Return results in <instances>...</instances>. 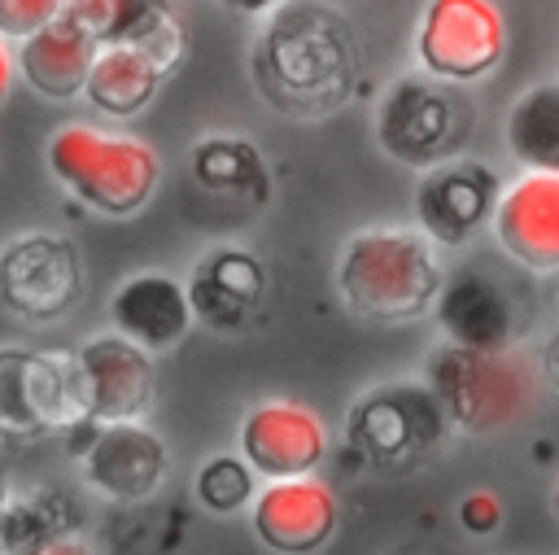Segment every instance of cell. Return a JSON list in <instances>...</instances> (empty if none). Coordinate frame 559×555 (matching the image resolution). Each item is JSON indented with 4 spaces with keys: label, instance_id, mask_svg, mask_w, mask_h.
I'll use <instances>...</instances> for the list:
<instances>
[{
    "label": "cell",
    "instance_id": "1",
    "mask_svg": "<svg viewBox=\"0 0 559 555\" xmlns=\"http://www.w3.org/2000/svg\"><path fill=\"white\" fill-rule=\"evenodd\" d=\"M253 87L266 105L293 118L332 114L358 74V48L349 22L319 0L275 4L249 52Z\"/></svg>",
    "mask_w": 559,
    "mask_h": 555
},
{
    "label": "cell",
    "instance_id": "2",
    "mask_svg": "<svg viewBox=\"0 0 559 555\" xmlns=\"http://www.w3.org/2000/svg\"><path fill=\"white\" fill-rule=\"evenodd\" d=\"M445 284L437 240L406 227H371L345 240L336 262V288L358 319L411 323L432 310Z\"/></svg>",
    "mask_w": 559,
    "mask_h": 555
},
{
    "label": "cell",
    "instance_id": "3",
    "mask_svg": "<svg viewBox=\"0 0 559 555\" xmlns=\"http://www.w3.org/2000/svg\"><path fill=\"white\" fill-rule=\"evenodd\" d=\"M542 367L511 341L493 350L441 345L428 363V389L437 393L445 420L459 433H502L520 424L537 398Z\"/></svg>",
    "mask_w": 559,
    "mask_h": 555
},
{
    "label": "cell",
    "instance_id": "4",
    "mask_svg": "<svg viewBox=\"0 0 559 555\" xmlns=\"http://www.w3.org/2000/svg\"><path fill=\"white\" fill-rule=\"evenodd\" d=\"M44 157H48L52 179L70 197H79L87 210L109 214V219H127L144 210L162 179V162L144 140L96 131L87 122H70L52 131Z\"/></svg>",
    "mask_w": 559,
    "mask_h": 555
},
{
    "label": "cell",
    "instance_id": "5",
    "mask_svg": "<svg viewBox=\"0 0 559 555\" xmlns=\"http://www.w3.org/2000/svg\"><path fill=\"white\" fill-rule=\"evenodd\" d=\"M507 22L493 0H428L415 26V57L441 83H476L498 70Z\"/></svg>",
    "mask_w": 559,
    "mask_h": 555
},
{
    "label": "cell",
    "instance_id": "6",
    "mask_svg": "<svg viewBox=\"0 0 559 555\" xmlns=\"http://www.w3.org/2000/svg\"><path fill=\"white\" fill-rule=\"evenodd\" d=\"M450 420L437 402V393L415 380L380 385L362 393L349 411V441L380 468H411L419 463L441 437Z\"/></svg>",
    "mask_w": 559,
    "mask_h": 555
},
{
    "label": "cell",
    "instance_id": "7",
    "mask_svg": "<svg viewBox=\"0 0 559 555\" xmlns=\"http://www.w3.org/2000/svg\"><path fill=\"white\" fill-rule=\"evenodd\" d=\"M70 363L48 350H0V441H35L83 424Z\"/></svg>",
    "mask_w": 559,
    "mask_h": 555
},
{
    "label": "cell",
    "instance_id": "8",
    "mask_svg": "<svg viewBox=\"0 0 559 555\" xmlns=\"http://www.w3.org/2000/svg\"><path fill=\"white\" fill-rule=\"evenodd\" d=\"M83 297V262L66 236L26 232L0 245V306L26 323H57Z\"/></svg>",
    "mask_w": 559,
    "mask_h": 555
},
{
    "label": "cell",
    "instance_id": "9",
    "mask_svg": "<svg viewBox=\"0 0 559 555\" xmlns=\"http://www.w3.org/2000/svg\"><path fill=\"white\" fill-rule=\"evenodd\" d=\"M70 376H74L83 415L105 420V424L140 420L157 393L153 350H144L140 341H131L122 332H105V336H92L87 345H79V354L70 358Z\"/></svg>",
    "mask_w": 559,
    "mask_h": 555
},
{
    "label": "cell",
    "instance_id": "10",
    "mask_svg": "<svg viewBox=\"0 0 559 555\" xmlns=\"http://www.w3.org/2000/svg\"><path fill=\"white\" fill-rule=\"evenodd\" d=\"M498 192H502L498 175L485 162H472V157L432 162L415 192L424 236H432L437 245H450V249L467 245L493 219Z\"/></svg>",
    "mask_w": 559,
    "mask_h": 555
},
{
    "label": "cell",
    "instance_id": "11",
    "mask_svg": "<svg viewBox=\"0 0 559 555\" xmlns=\"http://www.w3.org/2000/svg\"><path fill=\"white\" fill-rule=\"evenodd\" d=\"M459 105L432 79H397L376 114V140L406 166H432L454 144Z\"/></svg>",
    "mask_w": 559,
    "mask_h": 555
},
{
    "label": "cell",
    "instance_id": "12",
    "mask_svg": "<svg viewBox=\"0 0 559 555\" xmlns=\"http://www.w3.org/2000/svg\"><path fill=\"white\" fill-rule=\"evenodd\" d=\"M489 223L511 262L528 271H559V170L524 166V175L498 192Z\"/></svg>",
    "mask_w": 559,
    "mask_h": 555
},
{
    "label": "cell",
    "instance_id": "13",
    "mask_svg": "<svg viewBox=\"0 0 559 555\" xmlns=\"http://www.w3.org/2000/svg\"><path fill=\"white\" fill-rule=\"evenodd\" d=\"M249 520L262 546L284 555L319 551L336 533V498L323 481L306 476H280L249 503Z\"/></svg>",
    "mask_w": 559,
    "mask_h": 555
},
{
    "label": "cell",
    "instance_id": "14",
    "mask_svg": "<svg viewBox=\"0 0 559 555\" xmlns=\"http://www.w3.org/2000/svg\"><path fill=\"white\" fill-rule=\"evenodd\" d=\"M328 450L323 420L301 402H262L240 424V454L266 481L306 476Z\"/></svg>",
    "mask_w": 559,
    "mask_h": 555
},
{
    "label": "cell",
    "instance_id": "15",
    "mask_svg": "<svg viewBox=\"0 0 559 555\" xmlns=\"http://www.w3.org/2000/svg\"><path fill=\"white\" fill-rule=\"evenodd\" d=\"M183 288H188L192 319L218 332H236L258 315L266 297V267L240 245H214L201 253Z\"/></svg>",
    "mask_w": 559,
    "mask_h": 555
},
{
    "label": "cell",
    "instance_id": "16",
    "mask_svg": "<svg viewBox=\"0 0 559 555\" xmlns=\"http://www.w3.org/2000/svg\"><path fill=\"white\" fill-rule=\"evenodd\" d=\"M83 472L92 489H100L105 498L140 503L157 489L166 472V446L157 433H148L135 420H109L83 450Z\"/></svg>",
    "mask_w": 559,
    "mask_h": 555
},
{
    "label": "cell",
    "instance_id": "17",
    "mask_svg": "<svg viewBox=\"0 0 559 555\" xmlns=\"http://www.w3.org/2000/svg\"><path fill=\"white\" fill-rule=\"evenodd\" d=\"M96 39L92 31L61 4L44 26H35L22 48H17V70L22 79L48 96V101H70L83 92V79L92 70V57H96Z\"/></svg>",
    "mask_w": 559,
    "mask_h": 555
},
{
    "label": "cell",
    "instance_id": "18",
    "mask_svg": "<svg viewBox=\"0 0 559 555\" xmlns=\"http://www.w3.org/2000/svg\"><path fill=\"white\" fill-rule=\"evenodd\" d=\"M109 319L122 336L140 341L144 350L162 354L170 345L183 341V332L192 328V306H188V288L162 271H140L127 275L114 297H109Z\"/></svg>",
    "mask_w": 559,
    "mask_h": 555
},
{
    "label": "cell",
    "instance_id": "19",
    "mask_svg": "<svg viewBox=\"0 0 559 555\" xmlns=\"http://www.w3.org/2000/svg\"><path fill=\"white\" fill-rule=\"evenodd\" d=\"M437 323L454 345H511L515 341V306L507 288L480 271H459L437 293Z\"/></svg>",
    "mask_w": 559,
    "mask_h": 555
},
{
    "label": "cell",
    "instance_id": "20",
    "mask_svg": "<svg viewBox=\"0 0 559 555\" xmlns=\"http://www.w3.org/2000/svg\"><path fill=\"white\" fill-rule=\"evenodd\" d=\"M96 44H135L153 52L166 70L183 57V26L170 0H70L66 4Z\"/></svg>",
    "mask_w": 559,
    "mask_h": 555
},
{
    "label": "cell",
    "instance_id": "21",
    "mask_svg": "<svg viewBox=\"0 0 559 555\" xmlns=\"http://www.w3.org/2000/svg\"><path fill=\"white\" fill-rule=\"evenodd\" d=\"M162 79H166V66L153 52L135 44H100L83 79V96L92 101V109L109 118H131L157 96Z\"/></svg>",
    "mask_w": 559,
    "mask_h": 555
},
{
    "label": "cell",
    "instance_id": "22",
    "mask_svg": "<svg viewBox=\"0 0 559 555\" xmlns=\"http://www.w3.org/2000/svg\"><path fill=\"white\" fill-rule=\"evenodd\" d=\"M507 149L520 166L559 170V83L528 87L507 109Z\"/></svg>",
    "mask_w": 559,
    "mask_h": 555
},
{
    "label": "cell",
    "instance_id": "23",
    "mask_svg": "<svg viewBox=\"0 0 559 555\" xmlns=\"http://www.w3.org/2000/svg\"><path fill=\"white\" fill-rule=\"evenodd\" d=\"M192 175L201 179V188L223 192V197H249L262 201L266 192V166L258 157V149L240 135H210L192 149Z\"/></svg>",
    "mask_w": 559,
    "mask_h": 555
},
{
    "label": "cell",
    "instance_id": "24",
    "mask_svg": "<svg viewBox=\"0 0 559 555\" xmlns=\"http://www.w3.org/2000/svg\"><path fill=\"white\" fill-rule=\"evenodd\" d=\"M253 468L245 463V454H214L201 472H197V498L201 507H210L214 516H231L245 503H253Z\"/></svg>",
    "mask_w": 559,
    "mask_h": 555
},
{
    "label": "cell",
    "instance_id": "25",
    "mask_svg": "<svg viewBox=\"0 0 559 555\" xmlns=\"http://www.w3.org/2000/svg\"><path fill=\"white\" fill-rule=\"evenodd\" d=\"M66 0H0V35L26 39L35 26H44Z\"/></svg>",
    "mask_w": 559,
    "mask_h": 555
},
{
    "label": "cell",
    "instance_id": "26",
    "mask_svg": "<svg viewBox=\"0 0 559 555\" xmlns=\"http://www.w3.org/2000/svg\"><path fill=\"white\" fill-rule=\"evenodd\" d=\"M459 524H463L467 533H476V538L493 533V529L502 524V503H498V494H493V489H472V494L459 503Z\"/></svg>",
    "mask_w": 559,
    "mask_h": 555
},
{
    "label": "cell",
    "instance_id": "27",
    "mask_svg": "<svg viewBox=\"0 0 559 555\" xmlns=\"http://www.w3.org/2000/svg\"><path fill=\"white\" fill-rule=\"evenodd\" d=\"M542 376H546V385L559 393V332L546 341V354H542Z\"/></svg>",
    "mask_w": 559,
    "mask_h": 555
},
{
    "label": "cell",
    "instance_id": "28",
    "mask_svg": "<svg viewBox=\"0 0 559 555\" xmlns=\"http://www.w3.org/2000/svg\"><path fill=\"white\" fill-rule=\"evenodd\" d=\"M218 4H227L231 13H245V17H253V13H266V9H275L280 0H218Z\"/></svg>",
    "mask_w": 559,
    "mask_h": 555
},
{
    "label": "cell",
    "instance_id": "29",
    "mask_svg": "<svg viewBox=\"0 0 559 555\" xmlns=\"http://www.w3.org/2000/svg\"><path fill=\"white\" fill-rule=\"evenodd\" d=\"M9 83H13V57L4 48V35H0V101L9 96Z\"/></svg>",
    "mask_w": 559,
    "mask_h": 555
},
{
    "label": "cell",
    "instance_id": "30",
    "mask_svg": "<svg viewBox=\"0 0 559 555\" xmlns=\"http://www.w3.org/2000/svg\"><path fill=\"white\" fill-rule=\"evenodd\" d=\"M555 511H559V485H555Z\"/></svg>",
    "mask_w": 559,
    "mask_h": 555
},
{
    "label": "cell",
    "instance_id": "31",
    "mask_svg": "<svg viewBox=\"0 0 559 555\" xmlns=\"http://www.w3.org/2000/svg\"><path fill=\"white\" fill-rule=\"evenodd\" d=\"M0 498H4V485H0Z\"/></svg>",
    "mask_w": 559,
    "mask_h": 555
}]
</instances>
